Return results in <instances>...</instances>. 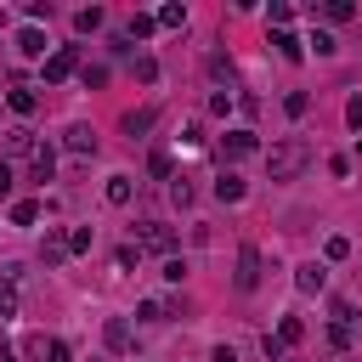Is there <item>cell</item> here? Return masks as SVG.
Instances as JSON below:
<instances>
[{
	"mask_svg": "<svg viewBox=\"0 0 362 362\" xmlns=\"http://www.w3.org/2000/svg\"><path fill=\"white\" fill-rule=\"evenodd\" d=\"M305 164H311V147H305L300 136H288V141H277V147L266 153V175H272V181H294Z\"/></svg>",
	"mask_w": 362,
	"mask_h": 362,
	"instance_id": "6da1fadb",
	"label": "cell"
},
{
	"mask_svg": "<svg viewBox=\"0 0 362 362\" xmlns=\"http://www.w3.org/2000/svg\"><path fill=\"white\" fill-rule=\"evenodd\" d=\"M136 249H147V255H164V260H170V255H175V232H170V226H158V221H141V226H136Z\"/></svg>",
	"mask_w": 362,
	"mask_h": 362,
	"instance_id": "7a4b0ae2",
	"label": "cell"
},
{
	"mask_svg": "<svg viewBox=\"0 0 362 362\" xmlns=\"http://www.w3.org/2000/svg\"><path fill=\"white\" fill-rule=\"evenodd\" d=\"M232 288H238V294H255V288H260V249H255V243H243V249H238Z\"/></svg>",
	"mask_w": 362,
	"mask_h": 362,
	"instance_id": "3957f363",
	"label": "cell"
},
{
	"mask_svg": "<svg viewBox=\"0 0 362 362\" xmlns=\"http://www.w3.org/2000/svg\"><path fill=\"white\" fill-rule=\"evenodd\" d=\"M74 68H79V51H74V45H57V51L45 57V85H62Z\"/></svg>",
	"mask_w": 362,
	"mask_h": 362,
	"instance_id": "277c9868",
	"label": "cell"
},
{
	"mask_svg": "<svg viewBox=\"0 0 362 362\" xmlns=\"http://www.w3.org/2000/svg\"><path fill=\"white\" fill-rule=\"evenodd\" d=\"M6 107H11L17 119H34V113H40V96H34V85H11V90H6Z\"/></svg>",
	"mask_w": 362,
	"mask_h": 362,
	"instance_id": "5b68a950",
	"label": "cell"
},
{
	"mask_svg": "<svg viewBox=\"0 0 362 362\" xmlns=\"http://www.w3.org/2000/svg\"><path fill=\"white\" fill-rule=\"evenodd\" d=\"M221 147H226V158H249L260 141H255V130H226V136H221Z\"/></svg>",
	"mask_w": 362,
	"mask_h": 362,
	"instance_id": "8992f818",
	"label": "cell"
},
{
	"mask_svg": "<svg viewBox=\"0 0 362 362\" xmlns=\"http://www.w3.org/2000/svg\"><path fill=\"white\" fill-rule=\"evenodd\" d=\"M102 345H107V351H130V322H124V317H107V322H102Z\"/></svg>",
	"mask_w": 362,
	"mask_h": 362,
	"instance_id": "52a82bcc",
	"label": "cell"
},
{
	"mask_svg": "<svg viewBox=\"0 0 362 362\" xmlns=\"http://www.w3.org/2000/svg\"><path fill=\"white\" fill-rule=\"evenodd\" d=\"M272 45H277V57H283V62H305V45H300L288 28H272Z\"/></svg>",
	"mask_w": 362,
	"mask_h": 362,
	"instance_id": "ba28073f",
	"label": "cell"
},
{
	"mask_svg": "<svg viewBox=\"0 0 362 362\" xmlns=\"http://www.w3.org/2000/svg\"><path fill=\"white\" fill-rule=\"evenodd\" d=\"M51 170H57V153L40 141V147L28 153V175H34V181H51Z\"/></svg>",
	"mask_w": 362,
	"mask_h": 362,
	"instance_id": "9c48e42d",
	"label": "cell"
},
{
	"mask_svg": "<svg viewBox=\"0 0 362 362\" xmlns=\"http://www.w3.org/2000/svg\"><path fill=\"white\" fill-rule=\"evenodd\" d=\"M322 283H328V272H322L317 260H311V266H294V288H300V294H317Z\"/></svg>",
	"mask_w": 362,
	"mask_h": 362,
	"instance_id": "30bf717a",
	"label": "cell"
},
{
	"mask_svg": "<svg viewBox=\"0 0 362 362\" xmlns=\"http://www.w3.org/2000/svg\"><path fill=\"white\" fill-rule=\"evenodd\" d=\"M119 130H124L130 141H136V136H147V130H153V107H136V113H124V119H119Z\"/></svg>",
	"mask_w": 362,
	"mask_h": 362,
	"instance_id": "8fae6325",
	"label": "cell"
},
{
	"mask_svg": "<svg viewBox=\"0 0 362 362\" xmlns=\"http://www.w3.org/2000/svg\"><path fill=\"white\" fill-rule=\"evenodd\" d=\"M34 147H40V141H34V130H23V124H17V130H6V158H23V153H34Z\"/></svg>",
	"mask_w": 362,
	"mask_h": 362,
	"instance_id": "7c38bea8",
	"label": "cell"
},
{
	"mask_svg": "<svg viewBox=\"0 0 362 362\" xmlns=\"http://www.w3.org/2000/svg\"><path fill=\"white\" fill-rule=\"evenodd\" d=\"M40 260H45V266H62V260H68V232H51L45 249H40Z\"/></svg>",
	"mask_w": 362,
	"mask_h": 362,
	"instance_id": "4fadbf2b",
	"label": "cell"
},
{
	"mask_svg": "<svg viewBox=\"0 0 362 362\" xmlns=\"http://www.w3.org/2000/svg\"><path fill=\"white\" fill-rule=\"evenodd\" d=\"M17 51H23V57H45V34H40L34 23H28V28L17 34Z\"/></svg>",
	"mask_w": 362,
	"mask_h": 362,
	"instance_id": "5bb4252c",
	"label": "cell"
},
{
	"mask_svg": "<svg viewBox=\"0 0 362 362\" xmlns=\"http://www.w3.org/2000/svg\"><path fill=\"white\" fill-rule=\"evenodd\" d=\"M68 153H96V130L90 124H74L68 130Z\"/></svg>",
	"mask_w": 362,
	"mask_h": 362,
	"instance_id": "9a60e30c",
	"label": "cell"
},
{
	"mask_svg": "<svg viewBox=\"0 0 362 362\" xmlns=\"http://www.w3.org/2000/svg\"><path fill=\"white\" fill-rule=\"evenodd\" d=\"M102 192H107V204H119V209H124L136 187H130V175H107V187H102Z\"/></svg>",
	"mask_w": 362,
	"mask_h": 362,
	"instance_id": "2e32d148",
	"label": "cell"
},
{
	"mask_svg": "<svg viewBox=\"0 0 362 362\" xmlns=\"http://www.w3.org/2000/svg\"><path fill=\"white\" fill-rule=\"evenodd\" d=\"M300 339H305V322H300V317H283V322H277V345L288 351V345H300Z\"/></svg>",
	"mask_w": 362,
	"mask_h": 362,
	"instance_id": "e0dca14e",
	"label": "cell"
},
{
	"mask_svg": "<svg viewBox=\"0 0 362 362\" xmlns=\"http://www.w3.org/2000/svg\"><path fill=\"white\" fill-rule=\"evenodd\" d=\"M153 23H158V28H187V6H158Z\"/></svg>",
	"mask_w": 362,
	"mask_h": 362,
	"instance_id": "ac0fdd59",
	"label": "cell"
},
{
	"mask_svg": "<svg viewBox=\"0 0 362 362\" xmlns=\"http://www.w3.org/2000/svg\"><path fill=\"white\" fill-rule=\"evenodd\" d=\"M215 198H221V204H238V198H243V181H238V175L226 170V175L215 181Z\"/></svg>",
	"mask_w": 362,
	"mask_h": 362,
	"instance_id": "d6986e66",
	"label": "cell"
},
{
	"mask_svg": "<svg viewBox=\"0 0 362 362\" xmlns=\"http://www.w3.org/2000/svg\"><path fill=\"white\" fill-rule=\"evenodd\" d=\"M34 221H40V204L34 198H17L11 204V226H34Z\"/></svg>",
	"mask_w": 362,
	"mask_h": 362,
	"instance_id": "ffe728a7",
	"label": "cell"
},
{
	"mask_svg": "<svg viewBox=\"0 0 362 362\" xmlns=\"http://www.w3.org/2000/svg\"><path fill=\"white\" fill-rule=\"evenodd\" d=\"M74 28H79V34H96V28H102V6H85V11H74Z\"/></svg>",
	"mask_w": 362,
	"mask_h": 362,
	"instance_id": "44dd1931",
	"label": "cell"
},
{
	"mask_svg": "<svg viewBox=\"0 0 362 362\" xmlns=\"http://www.w3.org/2000/svg\"><path fill=\"white\" fill-rule=\"evenodd\" d=\"M283 113H288V119H305V113H311V96H305V90H288V96H283Z\"/></svg>",
	"mask_w": 362,
	"mask_h": 362,
	"instance_id": "7402d4cb",
	"label": "cell"
},
{
	"mask_svg": "<svg viewBox=\"0 0 362 362\" xmlns=\"http://www.w3.org/2000/svg\"><path fill=\"white\" fill-rule=\"evenodd\" d=\"M164 317H170L164 300H141V305H136V322H164Z\"/></svg>",
	"mask_w": 362,
	"mask_h": 362,
	"instance_id": "603a6c76",
	"label": "cell"
},
{
	"mask_svg": "<svg viewBox=\"0 0 362 362\" xmlns=\"http://www.w3.org/2000/svg\"><path fill=\"white\" fill-rule=\"evenodd\" d=\"M322 17H328V23H345V17H356V6H351V0H328Z\"/></svg>",
	"mask_w": 362,
	"mask_h": 362,
	"instance_id": "cb8c5ba5",
	"label": "cell"
},
{
	"mask_svg": "<svg viewBox=\"0 0 362 362\" xmlns=\"http://www.w3.org/2000/svg\"><path fill=\"white\" fill-rule=\"evenodd\" d=\"M153 28H158V23H153V11H136V17H130V40H147Z\"/></svg>",
	"mask_w": 362,
	"mask_h": 362,
	"instance_id": "d4e9b609",
	"label": "cell"
},
{
	"mask_svg": "<svg viewBox=\"0 0 362 362\" xmlns=\"http://www.w3.org/2000/svg\"><path fill=\"white\" fill-rule=\"evenodd\" d=\"M170 198L187 209V204H192V181H187V175H170Z\"/></svg>",
	"mask_w": 362,
	"mask_h": 362,
	"instance_id": "484cf974",
	"label": "cell"
},
{
	"mask_svg": "<svg viewBox=\"0 0 362 362\" xmlns=\"http://www.w3.org/2000/svg\"><path fill=\"white\" fill-rule=\"evenodd\" d=\"M345 255H351V238H339V232H334V238L322 243V260H345Z\"/></svg>",
	"mask_w": 362,
	"mask_h": 362,
	"instance_id": "4316f807",
	"label": "cell"
},
{
	"mask_svg": "<svg viewBox=\"0 0 362 362\" xmlns=\"http://www.w3.org/2000/svg\"><path fill=\"white\" fill-rule=\"evenodd\" d=\"M0 317H17V283L11 277L0 283Z\"/></svg>",
	"mask_w": 362,
	"mask_h": 362,
	"instance_id": "83f0119b",
	"label": "cell"
},
{
	"mask_svg": "<svg viewBox=\"0 0 362 362\" xmlns=\"http://www.w3.org/2000/svg\"><path fill=\"white\" fill-rule=\"evenodd\" d=\"M85 249H90V226H74L68 232V255H85Z\"/></svg>",
	"mask_w": 362,
	"mask_h": 362,
	"instance_id": "f1b7e54d",
	"label": "cell"
},
{
	"mask_svg": "<svg viewBox=\"0 0 362 362\" xmlns=\"http://www.w3.org/2000/svg\"><path fill=\"white\" fill-rule=\"evenodd\" d=\"M209 79H232V62L221 51H209Z\"/></svg>",
	"mask_w": 362,
	"mask_h": 362,
	"instance_id": "f546056e",
	"label": "cell"
},
{
	"mask_svg": "<svg viewBox=\"0 0 362 362\" xmlns=\"http://www.w3.org/2000/svg\"><path fill=\"white\" fill-rule=\"evenodd\" d=\"M147 170H153V175H164V181L175 175V164H170V153H153V158H147Z\"/></svg>",
	"mask_w": 362,
	"mask_h": 362,
	"instance_id": "4dcf8cb0",
	"label": "cell"
},
{
	"mask_svg": "<svg viewBox=\"0 0 362 362\" xmlns=\"http://www.w3.org/2000/svg\"><path fill=\"white\" fill-rule=\"evenodd\" d=\"M45 362H74V351L62 339H45Z\"/></svg>",
	"mask_w": 362,
	"mask_h": 362,
	"instance_id": "1f68e13d",
	"label": "cell"
},
{
	"mask_svg": "<svg viewBox=\"0 0 362 362\" xmlns=\"http://www.w3.org/2000/svg\"><path fill=\"white\" fill-rule=\"evenodd\" d=\"M311 45H317V57H334V51H339V45H334V34H322V28L311 34Z\"/></svg>",
	"mask_w": 362,
	"mask_h": 362,
	"instance_id": "d6a6232c",
	"label": "cell"
},
{
	"mask_svg": "<svg viewBox=\"0 0 362 362\" xmlns=\"http://www.w3.org/2000/svg\"><path fill=\"white\" fill-rule=\"evenodd\" d=\"M136 79H147V85H153V79H158V62H153V57H136Z\"/></svg>",
	"mask_w": 362,
	"mask_h": 362,
	"instance_id": "836d02e7",
	"label": "cell"
},
{
	"mask_svg": "<svg viewBox=\"0 0 362 362\" xmlns=\"http://www.w3.org/2000/svg\"><path fill=\"white\" fill-rule=\"evenodd\" d=\"M345 124H351V130H362V96H351V102H345Z\"/></svg>",
	"mask_w": 362,
	"mask_h": 362,
	"instance_id": "e575fe53",
	"label": "cell"
},
{
	"mask_svg": "<svg viewBox=\"0 0 362 362\" xmlns=\"http://www.w3.org/2000/svg\"><path fill=\"white\" fill-rule=\"evenodd\" d=\"M164 277H170V283H181V277H187V260H175V255H170V260H164Z\"/></svg>",
	"mask_w": 362,
	"mask_h": 362,
	"instance_id": "d590c367",
	"label": "cell"
},
{
	"mask_svg": "<svg viewBox=\"0 0 362 362\" xmlns=\"http://www.w3.org/2000/svg\"><path fill=\"white\" fill-rule=\"evenodd\" d=\"M209 362H238V351H232V345H215V351H209Z\"/></svg>",
	"mask_w": 362,
	"mask_h": 362,
	"instance_id": "8d00e7d4",
	"label": "cell"
},
{
	"mask_svg": "<svg viewBox=\"0 0 362 362\" xmlns=\"http://www.w3.org/2000/svg\"><path fill=\"white\" fill-rule=\"evenodd\" d=\"M0 198H11V164L0 158Z\"/></svg>",
	"mask_w": 362,
	"mask_h": 362,
	"instance_id": "74e56055",
	"label": "cell"
},
{
	"mask_svg": "<svg viewBox=\"0 0 362 362\" xmlns=\"http://www.w3.org/2000/svg\"><path fill=\"white\" fill-rule=\"evenodd\" d=\"M0 362H17V356H11V345H6V339H0Z\"/></svg>",
	"mask_w": 362,
	"mask_h": 362,
	"instance_id": "f35d334b",
	"label": "cell"
},
{
	"mask_svg": "<svg viewBox=\"0 0 362 362\" xmlns=\"http://www.w3.org/2000/svg\"><path fill=\"white\" fill-rule=\"evenodd\" d=\"M334 362H356V356H351V351H345V356H334Z\"/></svg>",
	"mask_w": 362,
	"mask_h": 362,
	"instance_id": "ab89813d",
	"label": "cell"
}]
</instances>
